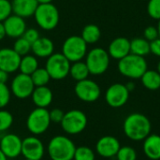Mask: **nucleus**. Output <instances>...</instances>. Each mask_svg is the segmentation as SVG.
Listing matches in <instances>:
<instances>
[{
	"mask_svg": "<svg viewBox=\"0 0 160 160\" xmlns=\"http://www.w3.org/2000/svg\"><path fill=\"white\" fill-rule=\"evenodd\" d=\"M87 125V117L84 112L79 110H71L64 114L61 122L63 130L71 135L79 134L84 130Z\"/></svg>",
	"mask_w": 160,
	"mask_h": 160,
	"instance_id": "obj_9",
	"label": "nucleus"
},
{
	"mask_svg": "<svg viewBox=\"0 0 160 160\" xmlns=\"http://www.w3.org/2000/svg\"><path fill=\"white\" fill-rule=\"evenodd\" d=\"M31 51L33 52L35 56L45 58L49 57L53 53L54 44L52 39L49 38H38L34 43H32Z\"/></svg>",
	"mask_w": 160,
	"mask_h": 160,
	"instance_id": "obj_20",
	"label": "nucleus"
},
{
	"mask_svg": "<svg viewBox=\"0 0 160 160\" xmlns=\"http://www.w3.org/2000/svg\"><path fill=\"white\" fill-rule=\"evenodd\" d=\"M118 160H136L137 155L134 149L128 146H125L119 149L117 153Z\"/></svg>",
	"mask_w": 160,
	"mask_h": 160,
	"instance_id": "obj_32",
	"label": "nucleus"
},
{
	"mask_svg": "<svg viewBox=\"0 0 160 160\" xmlns=\"http://www.w3.org/2000/svg\"><path fill=\"white\" fill-rule=\"evenodd\" d=\"M74 90L76 96L85 102H94L100 97V88L98 84L92 80L85 79L77 82Z\"/></svg>",
	"mask_w": 160,
	"mask_h": 160,
	"instance_id": "obj_11",
	"label": "nucleus"
},
{
	"mask_svg": "<svg viewBox=\"0 0 160 160\" xmlns=\"http://www.w3.org/2000/svg\"><path fill=\"white\" fill-rule=\"evenodd\" d=\"M24 160H31V159H26V158H25V159H24Z\"/></svg>",
	"mask_w": 160,
	"mask_h": 160,
	"instance_id": "obj_47",
	"label": "nucleus"
},
{
	"mask_svg": "<svg viewBox=\"0 0 160 160\" xmlns=\"http://www.w3.org/2000/svg\"><path fill=\"white\" fill-rule=\"evenodd\" d=\"M22 155L26 159L40 160L44 156V145L37 137H26L22 140Z\"/></svg>",
	"mask_w": 160,
	"mask_h": 160,
	"instance_id": "obj_13",
	"label": "nucleus"
},
{
	"mask_svg": "<svg viewBox=\"0 0 160 160\" xmlns=\"http://www.w3.org/2000/svg\"><path fill=\"white\" fill-rule=\"evenodd\" d=\"M50 114V119H51V123H54V124H61L63 117H64V112L60 109H52L51 112H49Z\"/></svg>",
	"mask_w": 160,
	"mask_h": 160,
	"instance_id": "obj_36",
	"label": "nucleus"
},
{
	"mask_svg": "<svg viewBox=\"0 0 160 160\" xmlns=\"http://www.w3.org/2000/svg\"><path fill=\"white\" fill-rule=\"evenodd\" d=\"M85 64L92 75H101L109 68L110 55L102 48H94L86 55Z\"/></svg>",
	"mask_w": 160,
	"mask_h": 160,
	"instance_id": "obj_7",
	"label": "nucleus"
},
{
	"mask_svg": "<svg viewBox=\"0 0 160 160\" xmlns=\"http://www.w3.org/2000/svg\"><path fill=\"white\" fill-rule=\"evenodd\" d=\"M147 11L151 18L160 20V0H150L147 6Z\"/></svg>",
	"mask_w": 160,
	"mask_h": 160,
	"instance_id": "obj_33",
	"label": "nucleus"
},
{
	"mask_svg": "<svg viewBox=\"0 0 160 160\" xmlns=\"http://www.w3.org/2000/svg\"><path fill=\"white\" fill-rule=\"evenodd\" d=\"M76 146L66 136H55L48 144V154L52 160H72Z\"/></svg>",
	"mask_w": 160,
	"mask_h": 160,
	"instance_id": "obj_2",
	"label": "nucleus"
},
{
	"mask_svg": "<svg viewBox=\"0 0 160 160\" xmlns=\"http://www.w3.org/2000/svg\"><path fill=\"white\" fill-rule=\"evenodd\" d=\"M143 150L146 156L151 159L160 158V136L152 135L148 137L143 145Z\"/></svg>",
	"mask_w": 160,
	"mask_h": 160,
	"instance_id": "obj_22",
	"label": "nucleus"
},
{
	"mask_svg": "<svg viewBox=\"0 0 160 160\" xmlns=\"http://www.w3.org/2000/svg\"><path fill=\"white\" fill-rule=\"evenodd\" d=\"M142 84L150 90H157L160 87V74L155 70H146L142 76Z\"/></svg>",
	"mask_w": 160,
	"mask_h": 160,
	"instance_id": "obj_27",
	"label": "nucleus"
},
{
	"mask_svg": "<svg viewBox=\"0 0 160 160\" xmlns=\"http://www.w3.org/2000/svg\"><path fill=\"white\" fill-rule=\"evenodd\" d=\"M108 53L114 59L120 60L130 53V41L126 38H116L109 45Z\"/></svg>",
	"mask_w": 160,
	"mask_h": 160,
	"instance_id": "obj_18",
	"label": "nucleus"
},
{
	"mask_svg": "<svg viewBox=\"0 0 160 160\" xmlns=\"http://www.w3.org/2000/svg\"><path fill=\"white\" fill-rule=\"evenodd\" d=\"M21 138L15 134H7L2 137L0 141V150L8 158H15L22 155Z\"/></svg>",
	"mask_w": 160,
	"mask_h": 160,
	"instance_id": "obj_14",
	"label": "nucleus"
},
{
	"mask_svg": "<svg viewBox=\"0 0 160 160\" xmlns=\"http://www.w3.org/2000/svg\"><path fill=\"white\" fill-rule=\"evenodd\" d=\"M38 5L39 4H49V3H52V0H37Z\"/></svg>",
	"mask_w": 160,
	"mask_h": 160,
	"instance_id": "obj_42",
	"label": "nucleus"
},
{
	"mask_svg": "<svg viewBox=\"0 0 160 160\" xmlns=\"http://www.w3.org/2000/svg\"><path fill=\"white\" fill-rule=\"evenodd\" d=\"M38 25L43 30H52L59 22V11L52 4H39L34 13Z\"/></svg>",
	"mask_w": 160,
	"mask_h": 160,
	"instance_id": "obj_4",
	"label": "nucleus"
},
{
	"mask_svg": "<svg viewBox=\"0 0 160 160\" xmlns=\"http://www.w3.org/2000/svg\"><path fill=\"white\" fill-rule=\"evenodd\" d=\"M12 114L6 110H0V132L8 130L12 126Z\"/></svg>",
	"mask_w": 160,
	"mask_h": 160,
	"instance_id": "obj_31",
	"label": "nucleus"
},
{
	"mask_svg": "<svg viewBox=\"0 0 160 160\" xmlns=\"http://www.w3.org/2000/svg\"><path fill=\"white\" fill-rule=\"evenodd\" d=\"M120 73L131 79H139L147 70V62L144 57L129 53L118 62Z\"/></svg>",
	"mask_w": 160,
	"mask_h": 160,
	"instance_id": "obj_3",
	"label": "nucleus"
},
{
	"mask_svg": "<svg viewBox=\"0 0 160 160\" xmlns=\"http://www.w3.org/2000/svg\"><path fill=\"white\" fill-rule=\"evenodd\" d=\"M31 47H32V44L29 41H27L25 38L21 37L15 40L12 49L22 57V56H24L30 52Z\"/></svg>",
	"mask_w": 160,
	"mask_h": 160,
	"instance_id": "obj_29",
	"label": "nucleus"
},
{
	"mask_svg": "<svg viewBox=\"0 0 160 160\" xmlns=\"http://www.w3.org/2000/svg\"><path fill=\"white\" fill-rule=\"evenodd\" d=\"M101 36L100 29L96 24H87L82 31V38L87 44H93L99 40Z\"/></svg>",
	"mask_w": 160,
	"mask_h": 160,
	"instance_id": "obj_26",
	"label": "nucleus"
},
{
	"mask_svg": "<svg viewBox=\"0 0 160 160\" xmlns=\"http://www.w3.org/2000/svg\"><path fill=\"white\" fill-rule=\"evenodd\" d=\"M87 52V43L80 36H70L63 43L62 53L74 63L81 61Z\"/></svg>",
	"mask_w": 160,
	"mask_h": 160,
	"instance_id": "obj_6",
	"label": "nucleus"
},
{
	"mask_svg": "<svg viewBox=\"0 0 160 160\" xmlns=\"http://www.w3.org/2000/svg\"><path fill=\"white\" fill-rule=\"evenodd\" d=\"M126 135L133 141L145 139L151 130L150 121L146 116L141 113H133L127 117L124 123Z\"/></svg>",
	"mask_w": 160,
	"mask_h": 160,
	"instance_id": "obj_1",
	"label": "nucleus"
},
{
	"mask_svg": "<svg viewBox=\"0 0 160 160\" xmlns=\"http://www.w3.org/2000/svg\"><path fill=\"white\" fill-rule=\"evenodd\" d=\"M10 100V90L6 83H0V109L6 107Z\"/></svg>",
	"mask_w": 160,
	"mask_h": 160,
	"instance_id": "obj_35",
	"label": "nucleus"
},
{
	"mask_svg": "<svg viewBox=\"0 0 160 160\" xmlns=\"http://www.w3.org/2000/svg\"><path fill=\"white\" fill-rule=\"evenodd\" d=\"M12 13L11 3L8 0H0V22H4Z\"/></svg>",
	"mask_w": 160,
	"mask_h": 160,
	"instance_id": "obj_34",
	"label": "nucleus"
},
{
	"mask_svg": "<svg viewBox=\"0 0 160 160\" xmlns=\"http://www.w3.org/2000/svg\"><path fill=\"white\" fill-rule=\"evenodd\" d=\"M144 38L148 41H153L155 39H157L158 38H159L158 35V30L157 27L155 26H148L144 29Z\"/></svg>",
	"mask_w": 160,
	"mask_h": 160,
	"instance_id": "obj_37",
	"label": "nucleus"
},
{
	"mask_svg": "<svg viewBox=\"0 0 160 160\" xmlns=\"http://www.w3.org/2000/svg\"><path fill=\"white\" fill-rule=\"evenodd\" d=\"M33 83L35 85V87L38 86H46L50 80L51 77L48 73V71L46 70L45 68H38L31 75H30Z\"/></svg>",
	"mask_w": 160,
	"mask_h": 160,
	"instance_id": "obj_28",
	"label": "nucleus"
},
{
	"mask_svg": "<svg viewBox=\"0 0 160 160\" xmlns=\"http://www.w3.org/2000/svg\"><path fill=\"white\" fill-rule=\"evenodd\" d=\"M38 68V62L35 55L26 54L24 56H22L19 70L22 74L31 75L37 68Z\"/></svg>",
	"mask_w": 160,
	"mask_h": 160,
	"instance_id": "obj_24",
	"label": "nucleus"
},
{
	"mask_svg": "<svg viewBox=\"0 0 160 160\" xmlns=\"http://www.w3.org/2000/svg\"><path fill=\"white\" fill-rule=\"evenodd\" d=\"M120 149L118 140L112 136H105L99 139L97 143V152L101 157L112 158L117 155Z\"/></svg>",
	"mask_w": 160,
	"mask_h": 160,
	"instance_id": "obj_17",
	"label": "nucleus"
},
{
	"mask_svg": "<svg viewBox=\"0 0 160 160\" xmlns=\"http://www.w3.org/2000/svg\"><path fill=\"white\" fill-rule=\"evenodd\" d=\"M158 72L160 74V61L159 63H158Z\"/></svg>",
	"mask_w": 160,
	"mask_h": 160,
	"instance_id": "obj_46",
	"label": "nucleus"
},
{
	"mask_svg": "<svg viewBox=\"0 0 160 160\" xmlns=\"http://www.w3.org/2000/svg\"><path fill=\"white\" fill-rule=\"evenodd\" d=\"M4 27L6 30V35L12 38H18L22 37L26 30V23L24 19L18 15H10L4 22Z\"/></svg>",
	"mask_w": 160,
	"mask_h": 160,
	"instance_id": "obj_16",
	"label": "nucleus"
},
{
	"mask_svg": "<svg viewBox=\"0 0 160 160\" xmlns=\"http://www.w3.org/2000/svg\"><path fill=\"white\" fill-rule=\"evenodd\" d=\"M6 30L4 27V23L2 22H0V40H2L5 37H6Z\"/></svg>",
	"mask_w": 160,
	"mask_h": 160,
	"instance_id": "obj_41",
	"label": "nucleus"
},
{
	"mask_svg": "<svg viewBox=\"0 0 160 160\" xmlns=\"http://www.w3.org/2000/svg\"><path fill=\"white\" fill-rule=\"evenodd\" d=\"M127 86V88L128 89V91H132L133 89H134V83L133 82H129L128 85H126Z\"/></svg>",
	"mask_w": 160,
	"mask_h": 160,
	"instance_id": "obj_43",
	"label": "nucleus"
},
{
	"mask_svg": "<svg viewBox=\"0 0 160 160\" xmlns=\"http://www.w3.org/2000/svg\"><path fill=\"white\" fill-rule=\"evenodd\" d=\"M31 97L38 108H47L52 101V92L47 85L35 87Z\"/></svg>",
	"mask_w": 160,
	"mask_h": 160,
	"instance_id": "obj_21",
	"label": "nucleus"
},
{
	"mask_svg": "<svg viewBox=\"0 0 160 160\" xmlns=\"http://www.w3.org/2000/svg\"><path fill=\"white\" fill-rule=\"evenodd\" d=\"M21 56L11 48L0 49V69L9 73L19 69Z\"/></svg>",
	"mask_w": 160,
	"mask_h": 160,
	"instance_id": "obj_15",
	"label": "nucleus"
},
{
	"mask_svg": "<svg viewBox=\"0 0 160 160\" xmlns=\"http://www.w3.org/2000/svg\"><path fill=\"white\" fill-rule=\"evenodd\" d=\"M22 38H25L27 41H29L32 44L39 38V33L35 28H28V29L26 28L25 32L22 35Z\"/></svg>",
	"mask_w": 160,
	"mask_h": 160,
	"instance_id": "obj_38",
	"label": "nucleus"
},
{
	"mask_svg": "<svg viewBox=\"0 0 160 160\" xmlns=\"http://www.w3.org/2000/svg\"><path fill=\"white\" fill-rule=\"evenodd\" d=\"M8 80V73L0 69V83H6Z\"/></svg>",
	"mask_w": 160,
	"mask_h": 160,
	"instance_id": "obj_40",
	"label": "nucleus"
},
{
	"mask_svg": "<svg viewBox=\"0 0 160 160\" xmlns=\"http://www.w3.org/2000/svg\"><path fill=\"white\" fill-rule=\"evenodd\" d=\"M158 35H159V38H160V20H159V22H158Z\"/></svg>",
	"mask_w": 160,
	"mask_h": 160,
	"instance_id": "obj_45",
	"label": "nucleus"
},
{
	"mask_svg": "<svg viewBox=\"0 0 160 160\" xmlns=\"http://www.w3.org/2000/svg\"><path fill=\"white\" fill-rule=\"evenodd\" d=\"M129 91L126 85L115 83L111 85L105 95L107 103L113 108H119L125 105L128 99Z\"/></svg>",
	"mask_w": 160,
	"mask_h": 160,
	"instance_id": "obj_12",
	"label": "nucleus"
},
{
	"mask_svg": "<svg viewBox=\"0 0 160 160\" xmlns=\"http://www.w3.org/2000/svg\"><path fill=\"white\" fill-rule=\"evenodd\" d=\"M8 158L4 155V153L0 150V160H7Z\"/></svg>",
	"mask_w": 160,
	"mask_h": 160,
	"instance_id": "obj_44",
	"label": "nucleus"
},
{
	"mask_svg": "<svg viewBox=\"0 0 160 160\" xmlns=\"http://www.w3.org/2000/svg\"><path fill=\"white\" fill-rule=\"evenodd\" d=\"M34 89L35 85L30 75L22 73L16 75L13 78L10 85V92L20 99H24L31 97Z\"/></svg>",
	"mask_w": 160,
	"mask_h": 160,
	"instance_id": "obj_10",
	"label": "nucleus"
},
{
	"mask_svg": "<svg viewBox=\"0 0 160 160\" xmlns=\"http://www.w3.org/2000/svg\"><path fill=\"white\" fill-rule=\"evenodd\" d=\"M38 6L37 0H13L11 2L12 12L23 19L34 16Z\"/></svg>",
	"mask_w": 160,
	"mask_h": 160,
	"instance_id": "obj_19",
	"label": "nucleus"
},
{
	"mask_svg": "<svg viewBox=\"0 0 160 160\" xmlns=\"http://www.w3.org/2000/svg\"><path fill=\"white\" fill-rule=\"evenodd\" d=\"M89 74H90V72H89V69H88L85 62L78 61V62H74L70 66L69 75L72 77V79H74L77 82L87 79Z\"/></svg>",
	"mask_w": 160,
	"mask_h": 160,
	"instance_id": "obj_25",
	"label": "nucleus"
},
{
	"mask_svg": "<svg viewBox=\"0 0 160 160\" xmlns=\"http://www.w3.org/2000/svg\"><path fill=\"white\" fill-rule=\"evenodd\" d=\"M50 124V114L46 108L37 107L29 113L26 120L27 129L34 135H40L46 132Z\"/></svg>",
	"mask_w": 160,
	"mask_h": 160,
	"instance_id": "obj_8",
	"label": "nucleus"
},
{
	"mask_svg": "<svg viewBox=\"0 0 160 160\" xmlns=\"http://www.w3.org/2000/svg\"><path fill=\"white\" fill-rule=\"evenodd\" d=\"M150 52L160 57V38L150 42Z\"/></svg>",
	"mask_w": 160,
	"mask_h": 160,
	"instance_id": "obj_39",
	"label": "nucleus"
},
{
	"mask_svg": "<svg viewBox=\"0 0 160 160\" xmlns=\"http://www.w3.org/2000/svg\"><path fill=\"white\" fill-rule=\"evenodd\" d=\"M74 160H95V154L87 146H81L76 148Z\"/></svg>",
	"mask_w": 160,
	"mask_h": 160,
	"instance_id": "obj_30",
	"label": "nucleus"
},
{
	"mask_svg": "<svg viewBox=\"0 0 160 160\" xmlns=\"http://www.w3.org/2000/svg\"><path fill=\"white\" fill-rule=\"evenodd\" d=\"M130 52L136 55L144 57L149 54L150 52V42L142 38H135L130 41Z\"/></svg>",
	"mask_w": 160,
	"mask_h": 160,
	"instance_id": "obj_23",
	"label": "nucleus"
},
{
	"mask_svg": "<svg viewBox=\"0 0 160 160\" xmlns=\"http://www.w3.org/2000/svg\"><path fill=\"white\" fill-rule=\"evenodd\" d=\"M70 62L68 58L60 52L52 53L48 57L45 68L48 71L51 79L63 80L69 74Z\"/></svg>",
	"mask_w": 160,
	"mask_h": 160,
	"instance_id": "obj_5",
	"label": "nucleus"
}]
</instances>
